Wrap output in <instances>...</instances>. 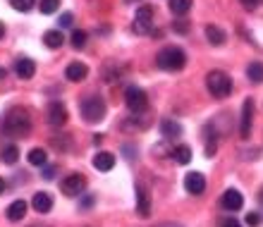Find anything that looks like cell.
Segmentation results:
<instances>
[{"instance_id":"1","label":"cell","mask_w":263,"mask_h":227,"mask_svg":"<svg viewBox=\"0 0 263 227\" xmlns=\"http://www.w3.org/2000/svg\"><path fill=\"white\" fill-rule=\"evenodd\" d=\"M3 129H5V134H12V137H24L31 129V117L22 108H12L3 117Z\"/></svg>"},{"instance_id":"2","label":"cell","mask_w":263,"mask_h":227,"mask_svg":"<svg viewBox=\"0 0 263 227\" xmlns=\"http://www.w3.org/2000/svg\"><path fill=\"white\" fill-rule=\"evenodd\" d=\"M156 65L160 69H167V72H180L187 65V53L177 46H167L156 55Z\"/></svg>"},{"instance_id":"3","label":"cell","mask_w":263,"mask_h":227,"mask_svg":"<svg viewBox=\"0 0 263 227\" xmlns=\"http://www.w3.org/2000/svg\"><path fill=\"white\" fill-rule=\"evenodd\" d=\"M206 86H208V91H211L215 98H228L230 93H232V79H230V74H225L222 69H213V72H208Z\"/></svg>"},{"instance_id":"4","label":"cell","mask_w":263,"mask_h":227,"mask_svg":"<svg viewBox=\"0 0 263 227\" xmlns=\"http://www.w3.org/2000/svg\"><path fill=\"white\" fill-rule=\"evenodd\" d=\"M79 110H82V117L86 120V122H101L105 117V101L103 98H98V96H89V98H84L82 105H79Z\"/></svg>"},{"instance_id":"5","label":"cell","mask_w":263,"mask_h":227,"mask_svg":"<svg viewBox=\"0 0 263 227\" xmlns=\"http://www.w3.org/2000/svg\"><path fill=\"white\" fill-rule=\"evenodd\" d=\"M125 103L132 112H141L146 110V105H148V98H146L144 89H139V86H129L125 91Z\"/></svg>"},{"instance_id":"6","label":"cell","mask_w":263,"mask_h":227,"mask_svg":"<svg viewBox=\"0 0 263 227\" xmlns=\"http://www.w3.org/2000/svg\"><path fill=\"white\" fill-rule=\"evenodd\" d=\"M151 22H153V7L151 5H141L134 14V31L137 34H146L151 29Z\"/></svg>"},{"instance_id":"7","label":"cell","mask_w":263,"mask_h":227,"mask_svg":"<svg viewBox=\"0 0 263 227\" xmlns=\"http://www.w3.org/2000/svg\"><path fill=\"white\" fill-rule=\"evenodd\" d=\"M84 186H86V179H84L82 175H69V177L63 179L60 189H63L65 196H82Z\"/></svg>"},{"instance_id":"8","label":"cell","mask_w":263,"mask_h":227,"mask_svg":"<svg viewBox=\"0 0 263 227\" xmlns=\"http://www.w3.org/2000/svg\"><path fill=\"white\" fill-rule=\"evenodd\" d=\"M251 120H254V101L247 98L242 105V122H239V134H242V139L251 137Z\"/></svg>"},{"instance_id":"9","label":"cell","mask_w":263,"mask_h":227,"mask_svg":"<svg viewBox=\"0 0 263 227\" xmlns=\"http://www.w3.org/2000/svg\"><path fill=\"white\" fill-rule=\"evenodd\" d=\"M48 122L53 124V127H63V124L67 122V108H65V103L53 101V103L48 105Z\"/></svg>"},{"instance_id":"10","label":"cell","mask_w":263,"mask_h":227,"mask_svg":"<svg viewBox=\"0 0 263 227\" xmlns=\"http://www.w3.org/2000/svg\"><path fill=\"white\" fill-rule=\"evenodd\" d=\"M184 189L189 194H203L206 189V177L201 175V172H189L187 177H184Z\"/></svg>"},{"instance_id":"11","label":"cell","mask_w":263,"mask_h":227,"mask_svg":"<svg viewBox=\"0 0 263 227\" xmlns=\"http://www.w3.org/2000/svg\"><path fill=\"white\" fill-rule=\"evenodd\" d=\"M242 206H244V196L237 189H228L222 194V208L225 211H239Z\"/></svg>"},{"instance_id":"12","label":"cell","mask_w":263,"mask_h":227,"mask_svg":"<svg viewBox=\"0 0 263 227\" xmlns=\"http://www.w3.org/2000/svg\"><path fill=\"white\" fill-rule=\"evenodd\" d=\"M5 215H7V220H10V222H20L22 218L27 215V201H22V199L12 201V203L7 206Z\"/></svg>"},{"instance_id":"13","label":"cell","mask_w":263,"mask_h":227,"mask_svg":"<svg viewBox=\"0 0 263 227\" xmlns=\"http://www.w3.org/2000/svg\"><path fill=\"white\" fill-rule=\"evenodd\" d=\"M86 74H89V67H86L84 62H72V65H67V69H65V77H67L69 82H84Z\"/></svg>"},{"instance_id":"14","label":"cell","mask_w":263,"mask_h":227,"mask_svg":"<svg viewBox=\"0 0 263 227\" xmlns=\"http://www.w3.org/2000/svg\"><path fill=\"white\" fill-rule=\"evenodd\" d=\"M137 213L141 218H148L151 215V199H148V194H146L144 186H137Z\"/></svg>"},{"instance_id":"15","label":"cell","mask_w":263,"mask_h":227,"mask_svg":"<svg viewBox=\"0 0 263 227\" xmlns=\"http://www.w3.org/2000/svg\"><path fill=\"white\" fill-rule=\"evenodd\" d=\"M93 167L101 172H110L112 167H115V156L108 151H101L96 153V158H93Z\"/></svg>"},{"instance_id":"16","label":"cell","mask_w":263,"mask_h":227,"mask_svg":"<svg viewBox=\"0 0 263 227\" xmlns=\"http://www.w3.org/2000/svg\"><path fill=\"white\" fill-rule=\"evenodd\" d=\"M31 206H34L36 213H48L50 208H53V199H50V194L39 192V194H34V199H31Z\"/></svg>"},{"instance_id":"17","label":"cell","mask_w":263,"mask_h":227,"mask_svg":"<svg viewBox=\"0 0 263 227\" xmlns=\"http://www.w3.org/2000/svg\"><path fill=\"white\" fill-rule=\"evenodd\" d=\"M14 72H17V77H20V79H31V77L36 74L34 60H29V58H22V60H17V65H14Z\"/></svg>"},{"instance_id":"18","label":"cell","mask_w":263,"mask_h":227,"mask_svg":"<svg viewBox=\"0 0 263 227\" xmlns=\"http://www.w3.org/2000/svg\"><path fill=\"white\" fill-rule=\"evenodd\" d=\"M43 43H46L48 48H60V46L65 43L63 31H60V29H50V31H46V34H43Z\"/></svg>"},{"instance_id":"19","label":"cell","mask_w":263,"mask_h":227,"mask_svg":"<svg viewBox=\"0 0 263 227\" xmlns=\"http://www.w3.org/2000/svg\"><path fill=\"white\" fill-rule=\"evenodd\" d=\"M206 39L211 46H222L225 43V31L220 27H215V24H208L206 27Z\"/></svg>"},{"instance_id":"20","label":"cell","mask_w":263,"mask_h":227,"mask_svg":"<svg viewBox=\"0 0 263 227\" xmlns=\"http://www.w3.org/2000/svg\"><path fill=\"white\" fill-rule=\"evenodd\" d=\"M160 134H163V137H167V139L180 137V134H182V124L175 122V120H163V122H160Z\"/></svg>"},{"instance_id":"21","label":"cell","mask_w":263,"mask_h":227,"mask_svg":"<svg viewBox=\"0 0 263 227\" xmlns=\"http://www.w3.org/2000/svg\"><path fill=\"white\" fill-rule=\"evenodd\" d=\"M192 3L194 0H170V10H173V14H187L189 10H192Z\"/></svg>"},{"instance_id":"22","label":"cell","mask_w":263,"mask_h":227,"mask_svg":"<svg viewBox=\"0 0 263 227\" xmlns=\"http://www.w3.org/2000/svg\"><path fill=\"white\" fill-rule=\"evenodd\" d=\"M173 156H175V160H177L180 165H187L189 160H192V148L182 144V146H177V148L173 151Z\"/></svg>"},{"instance_id":"23","label":"cell","mask_w":263,"mask_h":227,"mask_svg":"<svg viewBox=\"0 0 263 227\" xmlns=\"http://www.w3.org/2000/svg\"><path fill=\"white\" fill-rule=\"evenodd\" d=\"M247 77H249L254 84H261L263 82V65L261 62H251L249 67H247Z\"/></svg>"},{"instance_id":"24","label":"cell","mask_w":263,"mask_h":227,"mask_svg":"<svg viewBox=\"0 0 263 227\" xmlns=\"http://www.w3.org/2000/svg\"><path fill=\"white\" fill-rule=\"evenodd\" d=\"M46 160H48V153L43 151V148H31V151H29V163H31V165H46Z\"/></svg>"},{"instance_id":"25","label":"cell","mask_w":263,"mask_h":227,"mask_svg":"<svg viewBox=\"0 0 263 227\" xmlns=\"http://www.w3.org/2000/svg\"><path fill=\"white\" fill-rule=\"evenodd\" d=\"M17 158H20V148H17L14 144H10V146H5V148H3V163L14 165V163H17Z\"/></svg>"},{"instance_id":"26","label":"cell","mask_w":263,"mask_h":227,"mask_svg":"<svg viewBox=\"0 0 263 227\" xmlns=\"http://www.w3.org/2000/svg\"><path fill=\"white\" fill-rule=\"evenodd\" d=\"M41 14H53L58 12V7H60V0H41Z\"/></svg>"},{"instance_id":"27","label":"cell","mask_w":263,"mask_h":227,"mask_svg":"<svg viewBox=\"0 0 263 227\" xmlns=\"http://www.w3.org/2000/svg\"><path fill=\"white\" fill-rule=\"evenodd\" d=\"M72 46L74 48H84L86 46V31H82V29L72 31Z\"/></svg>"},{"instance_id":"28","label":"cell","mask_w":263,"mask_h":227,"mask_svg":"<svg viewBox=\"0 0 263 227\" xmlns=\"http://www.w3.org/2000/svg\"><path fill=\"white\" fill-rule=\"evenodd\" d=\"M14 10H22V12H29L34 7V0H12Z\"/></svg>"},{"instance_id":"29","label":"cell","mask_w":263,"mask_h":227,"mask_svg":"<svg viewBox=\"0 0 263 227\" xmlns=\"http://www.w3.org/2000/svg\"><path fill=\"white\" fill-rule=\"evenodd\" d=\"M72 22H74V17H72V12H63V14H60V27H63V29L72 27Z\"/></svg>"},{"instance_id":"30","label":"cell","mask_w":263,"mask_h":227,"mask_svg":"<svg viewBox=\"0 0 263 227\" xmlns=\"http://www.w3.org/2000/svg\"><path fill=\"white\" fill-rule=\"evenodd\" d=\"M258 222H261V215H258V213H249V215H247V225L256 227Z\"/></svg>"},{"instance_id":"31","label":"cell","mask_w":263,"mask_h":227,"mask_svg":"<svg viewBox=\"0 0 263 227\" xmlns=\"http://www.w3.org/2000/svg\"><path fill=\"white\" fill-rule=\"evenodd\" d=\"M82 208H91L93 206V196L91 194H84V199H82V203H79Z\"/></svg>"},{"instance_id":"32","label":"cell","mask_w":263,"mask_h":227,"mask_svg":"<svg viewBox=\"0 0 263 227\" xmlns=\"http://www.w3.org/2000/svg\"><path fill=\"white\" fill-rule=\"evenodd\" d=\"M220 227H242V225L235 218H225V220H220Z\"/></svg>"},{"instance_id":"33","label":"cell","mask_w":263,"mask_h":227,"mask_svg":"<svg viewBox=\"0 0 263 227\" xmlns=\"http://www.w3.org/2000/svg\"><path fill=\"white\" fill-rule=\"evenodd\" d=\"M175 29H177V31H180V34H187V22H184V20H177V22H175Z\"/></svg>"},{"instance_id":"34","label":"cell","mask_w":263,"mask_h":227,"mask_svg":"<svg viewBox=\"0 0 263 227\" xmlns=\"http://www.w3.org/2000/svg\"><path fill=\"white\" fill-rule=\"evenodd\" d=\"M239 3L244 5V10H254L258 5V0H239Z\"/></svg>"},{"instance_id":"35","label":"cell","mask_w":263,"mask_h":227,"mask_svg":"<svg viewBox=\"0 0 263 227\" xmlns=\"http://www.w3.org/2000/svg\"><path fill=\"white\" fill-rule=\"evenodd\" d=\"M53 175H55V167H46V170H43V177L46 179H53Z\"/></svg>"},{"instance_id":"36","label":"cell","mask_w":263,"mask_h":227,"mask_svg":"<svg viewBox=\"0 0 263 227\" xmlns=\"http://www.w3.org/2000/svg\"><path fill=\"white\" fill-rule=\"evenodd\" d=\"M156 227H182V225H177V222H160V225H156Z\"/></svg>"},{"instance_id":"37","label":"cell","mask_w":263,"mask_h":227,"mask_svg":"<svg viewBox=\"0 0 263 227\" xmlns=\"http://www.w3.org/2000/svg\"><path fill=\"white\" fill-rule=\"evenodd\" d=\"M5 192V182H3V179H0V194Z\"/></svg>"},{"instance_id":"38","label":"cell","mask_w":263,"mask_h":227,"mask_svg":"<svg viewBox=\"0 0 263 227\" xmlns=\"http://www.w3.org/2000/svg\"><path fill=\"white\" fill-rule=\"evenodd\" d=\"M3 34H5V27H3V22H0V39H3Z\"/></svg>"},{"instance_id":"39","label":"cell","mask_w":263,"mask_h":227,"mask_svg":"<svg viewBox=\"0 0 263 227\" xmlns=\"http://www.w3.org/2000/svg\"><path fill=\"white\" fill-rule=\"evenodd\" d=\"M0 79H5V69H0Z\"/></svg>"}]
</instances>
